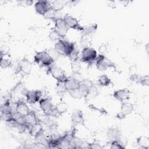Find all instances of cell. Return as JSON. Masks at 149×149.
I'll return each mask as SVG.
<instances>
[{
  "label": "cell",
  "instance_id": "f1b7e54d",
  "mask_svg": "<svg viewBox=\"0 0 149 149\" xmlns=\"http://www.w3.org/2000/svg\"><path fill=\"white\" fill-rule=\"evenodd\" d=\"M97 28H98V25L96 23L87 25L83 27V33L84 34L92 35L93 34H94L95 33V31L97 30Z\"/></svg>",
  "mask_w": 149,
  "mask_h": 149
},
{
  "label": "cell",
  "instance_id": "ba28073f",
  "mask_svg": "<svg viewBox=\"0 0 149 149\" xmlns=\"http://www.w3.org/2000/svg\"><path fill=\"white\" fill-rule=\"evenodd\" d=\"M32 68L33 65L31 62L24 57L18 62L15 73L27 76L31 73Z\"/></svg>",
  "mask_w": 149,
  "mask_h": 149
},
{
  "label": "cell",
  "instance_id": "83f0119b",
  "mask_svg": "<svg viewBox=\"0 0 149 149\" xmlns=\"http://www.w3.org/2000/svg\"><path fill=\"white\" fill-rule=\"evenodd\" d=\"M55 91L59 96L62 97L63 95H64V94L66 92H68L65 86V82L57 81L55 86Z\"/></svg>",
  "mask_w": 149,
  "mask_h": 149
},
{
  "label": "cell",
  "instance_id": "74e56055",
  "mask_svg": "<svg viewBox=\"0 0 149 149\" xmlns=\"http://www.w3.org/2000/svg\"><path fill=\"white\" fill-rule=\"evenodd\" d=\"M47 51L48 52L49 55L51 56V58L54 59V61L55 62L59 58V57L61 56V55L57 52V51L54 49V48H50L48 50H47Z\"/></svg>",
  "mask_w": 149,
  "mask_h": 149
},
{
  "label": "cell",
  "instance_id": "f35d334b",
  "mask_svg": "<svg viewBox=\"0 0 149 149\" xmlns=\"http://www.w3.org/2000/svg\"><path fill=\"white\" fill-rule=\"evenodd\" d=\"M98 94V91L97 88L95 87V85L92 86L88 90V96H91V97H96Z\"/></svg>",
  "mask_w": 149,
  "mask_h": 149
},
{
  "label": "cell",
  "instance_id": "f546056e",
  "mask_svg": "<svg viewBox=\"0 0 149 149\" xmlns=\"http://www.w3.org/2000/svg\"><path fill=\"white\" fill-rule=\"evenodd\" d=\"M66 2L61 1H56L52 2V8L54 9L56 12H58L61 10L65 6Z\"/></svg>",
  "mask_w": 149,
  "mask_h": 149
},
{
  "label": "cell",
  "instance_id": "2e32d148",
  "mask_svg": "<svg viewBox=\"0 0 149 149\" xmlns=\"http://www.w3.org/2000/svg\"><path fill=\"white\" fill-rule=\"evenodd\" d=\"M71 121L73 125H83L84 121L83 112L78 109H74L71 115Z\"/></svg>",
  "mask_w": 149,
  "mask_h": 149
},
{
  "label": "cell",
  "instance_id": "ffe728a7",
  "mask_svg": "<svg viewBox=\"0 0 149 149\" xmlns=\"http://www.w3.org/2000/svg\"><path fill=\"white\" fill-rule=\"evenodd\" d=\"M65 84L68 92L78 89L80 87V82L76 81L72 77H68L65 81Z\"/></svg>",
  "mask_w": 149,
  "mask_h": 149
},
{
  "label": "cell",
  "instance_id": "d590c367",
  "mask_svg": "<svg viewBox=\"0 0 149 149\" xmlns=\"http://www.w3.org/2000/svg\"><path fill=\"white\" fill-rule=\"evenodd\" d=\"M56 13L57 12H56L52 8L50 10H49L47 13H45V15L43 16V17L45 19H52V20H54L55 18H56Z\"/></svg>",
  "mask_w": 149,
  "mask_h": 149
},
{
  "label": "cell",
  "instance_id": "5b68a950",
  "mask_svg": "<svg viewBox=\"0 0 149 149\" xmlns=\"http://www.w3.org/2000/svg\"><path fill=\"white\" fill-rule=\"evenodd\" d=\"M38 102L40 107L44 115L54 116L55 118L58 116L55 111V106L53 105L51 99L49 98H43Z\"/></svg>",
  "mask_w": 149,
  "mask_h": 149
},
{
  "label": "cell",
  "instance_id": "5bb4252c",
  "mask_svg": "<svg viewBox=\"0 0 149 149\" xmlns=\"http://www.w3.org/2000/svg\"><path fill=\"white\" fill-rule=\"evenodd\" d=\"M130 95V90L127 88H124L114 91L112 95L115 99L122 102L129 100Z\"/></svg>",
  "mask_w": 149,
  "mask_h": 149
},
{
  "label": "cell",
  "instance_id": "7bdbcfd3",
  "mask_svg": "<svg viewBox=\"0 0 149 149\" xmlns=\"http://www.w3.org/2000/svg\"><path fill=\"white\" fill-rule=\"evenodd\" d=\"M33 3V1H32L26 0V1H18V5L19 6H26V7L29 6H31Z\"/></svg>",
  "mask_w": 149,
  "mask_h": 149
},
{
  "label": "cell",
  "instance_id": "30bf717a",
  "mask_svg": "<svg viewBox=\"0 0 149 149\" xmlns=\"http://www.w3.org/2000/svg\"><path fill=\"white\" fill-rule=\"evenodd\" d=\"M36 12L42 16L49 10L52 9V2L48 1H38L34 5Z\"/></svg>",
  "mask_w": 149,
  "mask_h": 149
},
{
  "label": "cell",
  "instance_id": "9a60e30c",
  "mask_svg": "<svg viewBox=\"0 0 149 149\" xmlns=\"http://www.w3.org/2000/svg\"><path fill=\"white\" fill-rule=\"evenodd\" d=\"M15 103V112L17 113L26 116L30 111V109H29L27 102H25L23 98H20Z\"/></svg>",
  "mask_w": 149,
  "mask_h": 149
},
{
  "label": "cell",
  "instance_id": "d6986e66",
  "mask_svg": "<svg viewBox=\"0 0 149 149\" xmlns=\"http://www.w3.org/2000/svg\"><path fill=\"white\" fill-rule=\"evenodd\" d=\"M13 112V110L12 105L11 104V100L10 99H7L1 107V115H12Z\"/></svg>",
  "mask_w": 149,
  "mask_h": 149
},
{
  "label": "cell",
  "instance_id": "9c48e42d",
  "mask_svg": "<svg viewBox=\"0 0 149 149\" xmlns=\"http://www.w3.org/2000/svg\"><path fill=\"white\" fill-rule=\"evenodd\" d=\"M134 105L133 104L129 102L123 101L122 102L120 111L116 115L115 117L119 120L124 119L127 115L132 113Z\"/></svg>",
  "mask_w": 149,
  "mask_h": 149
},
{
  "label": "cell",
  "instance_id": "4fadbf2b",
  "mask_svg": "<svg viewBox=\"0 0 149 149\" xmlns=\"http://www.w3.org/2000/svg\"><path fill=\"white\" fill-rule=\"evenodd\" d=\"M54 28L63 37H65L66 34L69 30V27L66 25L63 17H56L54 20Z\"/></svg>",
  "mask_w": 149,
  "mask_h": 149
},
{
  "label": "cell",
  "instance_id": "4dcf8cb0",
  "mask_svg": "<svg viewBox=\"0 0 149 149\" xmlns=\"http://www.w3.org/2000/svg\"><path fill=\"white\" fill-rule=\"evenodd\" d=\"M137 84H141L144 86H149V76L148 74L146 75H140L138 78V80L137 82Z\"/></svg>",
  "mask_w": 149,
  "mask_h": 149
},
{
  "label": "cell",
  "instance_id": "484cf974",
  "mask_svg": "<svg viewBox=\"0 0 149 149\" xmlns=\"http://www.w3.org/2000/svg\"><path fill=\"white\" fill-rule=\"evenodd\" d=\"M48 37L51 41H56V42H58V41L65 38V37H63L54 27L49 32Z\"/></svg>",
  "mask_w": 149,
  "mask_h": 149
},
{
  "label": "cell",
  "instance_id": "4316f807",
  "mask_svg": "<svg viewBox=\"0 0 149 149\" xmlns=\"http://www.w3.org/2000/svg\"><path fill=\"white\" fill-rule=\"evenodd\" d=\"M111 79L106 74H102L98 79V83L101 87H107L111 84Z\"/></svg>",
  "mask_w": 149,
  "mask_h": 149
},
{
  "label": "cell",
  "instance_id": "7c38bea8",
  "mask_svg": "<svg viewBox=\"0 0 149 149\" xmlns=\"http://www.w3.org/2000/svg\"><path fill=\"white\" fill-rule=\"evenodd\" d=\"M42 92L40 90H28L26 95V102L30 104H34L42 98Z\"/></svg>",
  "mask_w": 149,
  "mask_h": 149
},
{
  "label": "cell",
  "instance_id": "cb8c5ba5",
  "mask_svg": "<svg viewBox=\"0 0 149 149\" xmlns=\"http://www.w3.org/2000/svg\"><path fill=\"white\" fill-rule=\"evenodd\" d=\"M136 142L140 148L148 149L149 148V138L146 136H141L138 137Z\"/></svg>",
  "mask_w": 149,
  "mask_h": 149
},
{
  "label": "cell",
  "instance_id": "3957f363",
  "mask_svg": "<svg viewBox=\"0 0 149 149\" xmlns=\"http://www.w3.org/2000/svg\"><path fill=\"white\" fill-rule=\"evenodd\" d=\"M95 62L97 69L100 71H104L110 68H113L115 70H117L116 65L107 58L104 54L98 55Z\"/></svg>",
  "mask_w": 149,
  "mask_h": 149
},
{
  "label": "cell",
  "instance_id": "ab89813d",
  "mask_svg": "<svg viewBox=\"0 0 149 149\" xmlns=\"http://www.w3.org/2000/svg\"><path fill=\"white\" fill-rule=\"evenodd\" d=\"M87 148H91V149H100V148H102V147L101 146V144L95 141L91 143L87 144Z\"/></svg>",
  "mask_w": 149,
  "mask_h": 149
},
{
  "label": "cell",
  "instance_id": "d4e9b609",
  "mask_svg": "<svg viewBox=\"0 0 149 149\" xmlns=\"http://www.w3.org/2000/svg\"><path fill=\"white\" fill-rule=\"evenodd\" d=\"M26 118V123L30 124V125H34L38 122L40 121L39 118L36 115L35 112L32 111L30 110V111L25 116Z\"/></svg>",
  "mask_w": 149,
  "mask_h": 149
},
{
  "label": "cell",
  "instance_id": "603a6c76",
  "mask_svg": "<svg viewBox=\"0 0 149 149\" xmlns=\"http://www.w3.org/2000/svg\"><path fill=\"white\" fill-rule=\"evenodd\" d=\"M68 104L64 101H60L55 105V109L58 116L62 115L66 113L68 111Z\"/></svg>",
  "mask_w": 149,
  "mask_h": 149
},
{
  "label": "cell",
  "instance_id": "8d00e7d4",
  "mask_svg": "<svg viewBox=\"0 0 149 149\" xmlns=\"http://www.w3.org/2000/svg\"><path fill=\"white\" fill-rule=\"evenodd\" d=\"M80 69H81V65L79 61L71 62V69L72 70V73L79 72Z\"/></svg>",
  "mask_w": 149,
  "mask_h": 149
},
{
  "label": "cell",
  "instance_id": "277c9868",
  "mask_svg": "<svg viewBox=\"0 0 149 149\" xmlns=\"http://www.w3.org/2000/svg\"><path fill=\"white\" fill-rule=\"evenodd\" d=\"M97 57V52L95 49L92 47L84 48L81 50L80 61L83 62L91 65Z\"/></svg>",
  "mask_w": 149,
  "mask_h": 149
},
{
  "label": "cell",
  "instance_id": "8992f818",
  "mask_svg": "<svg viewBox=\"0 0 149 149\" xmlns=\"http://www.w3.org/2000/svg\"><path fill=\"white\" fill-rule=\"evenodd\" d=\"M28 90L25 87L24 83L20 81L16 83V84L11 89L9 92V99L17 98V101L20 98H22L21 96L26 97V95Z\"/></svg>",
  "mask_w": 149,
  "mask_h": 149
},
{
  "label": "cell",
  "instance_id": "1f68e13d",
  "mask_svg": "<svg viewBox=\"0 0 149 149\" xmlns=\"http://www.w3.org/2000/svg\"><path fill=\"white\" fill-rule=\"evenodd\" d=\"M68 58L71 60V62L79 61V51L76 47H75L73 50L69 54Z\"/></svg>",
  "mask_w": 149,
  "mask_h": 149
},
{
  "label": "cell",
  "instance_id": "7a4b0ae2",
  "mask_svg": "<svg viewBox=\"0 0 149 149\" xmlns=\"http://www.w3.org/2000/svg\"><path fill=\"white\" fill-rule=\"evenodd\" d=\"M34 61L40 66L47 68L51 66L55 62L47 51L36 52L34 57Z\"/></svg>",
  "mask_w": 149,
  "mask_h": 149
},
{
  "label": "cell",
  "instance_id": "7402d4cb",
  "mask_svg": "<svg viewBox=\"0 0 149 149\" xmlns=\"http://www.w3.org/2000/svg\"><path fill=\"white\" fill-rule=\"evenodd\" d=\"M43 130H44V129H43V127H42V124L40 120L39 122H38L36 124L32 125L29 134H30L31 136L36 138Z\"/></svg>",
  "mask_w": 149,
  "mask_h": 149
},
{
  "label": "cell",
  "instance_id": "e575fe53",
  "mask_svg": "<svg viewBox=\"0 0 149 149\" xmlns=\"http://www.w3.org/2000/svg\"><path fill=\"white\" fill-rule=\"evenodd\" d=\"M68 93H69V95L74 99H80L81 98H83V95L82 93L80 90V88L74 90H72V91H68Z\"/></svg>",
  "mask_w": 149,
  "mask_h": 149
},
{
  "label": "cell",
  "instance_id": "8fae6325",
  "mask_svg": "<svg viewBox=\"0 0 149 149\" xmlns=\"http://www.w3.org/2000/svg\"><path fill=\"white\" fill-rule=\"evenodd\" d=\"M63 19L65 22L66 25L69 27V29H72L73 30H76L83 32V27L80 24L79 21L76 18L71 15H66L63 17Z\"/></svg>",
  "mask_w": 149,
  "mask_h": 149
},
{
  "label": "cell",
  "instance_id": "6da1fadb",
  "mask_svg": "<svg viewBox=\"0 0 149 149\" xmlns=\"http://www.w3.org/2000/svg\"><path fill=\"white\" fill-rule=\"evenodd\" d=\"M75 47L76 45L74 42L62 39L55 43L54 49L61 56L68 57Z\"/></svg>",
  "mask_w": 149,
  "mask_h": 149
},
{
  "label": "cell",
  "instance_id": "e0dca14e",
  "mask_svg": "<svg viewBox=\"0 0 149 149\" xmlns=\"http://www.w3.org/2000/svg\"><path fill=\"white\" fill-rule=\"evenodd\" d=\"M94 85V83L90 79H83L81 81H80L79 88L82 93L83 97L86 98L88 97V90Z\"/></svg>",
  "mask_w": 149,
  "mask_h": 149
},
{
  "label": "cell",
  "instance_id": "836d02e7",
  "mask_svg": "<svg viewBox=\"0 0 149 149\" xmlns=\"http://www.w3.org/2000/svg\"><path fill=\"white\" fill-rule=\"evenodd\" d=\"M12 62L10 60L3 58V56H1L0 65L1 67L3 69H6L9 68L12 66Z\"/></svg>",
  "mask_w": 149,
  "mask_h": 149
},
{
  "label": "cell",
  "instance_id": "60d3db41",
  "mask_svg": "<svg viewBox=\"0 0 149 149\" xmlns=\"http://www.w3.org/2000/svg\"><path fill=\"white\" fill-rule=\"evenodd\" d=\"M73 79H74V80H76V81L80 82L83 79L82 77V76L81 74V73L79 72H73L72 73V75L71 76Z\"/></svg>",
  "mask_w": 149,
  "mask_h": 149
},
{
  "label": "cell",
  "instance_id": "ac0fdd59",
  "mask_svg": "<svg viewBox=\"0 0 149 149\" xmlns=\"http://www.w3.org/2000/svg\"><path fill=\"white\" fill-rule=\"evenodd\" d=\"M107 137L110 140H120L122 133L120 129L116 127H111L107 129Z\"/></svg>",
  "mask_w": 149,
  "mask_h": 149
},
{
  "label": "cell",
  "instance_id": "d6a6232c",
  "mask_svg": "<svg viewBox=\"0 0 149 149\" xmlns=\"http://www.w3.org/2000/svg\"><path fill=\"white\" fill-rule=\"evenodd\" d=\"M110 148L113 149H121L125 148V146L120 142V140H112L110 141Z\"/></svg>",
  "mask_w": 149,
  "mask_h": 149
},
{
  "label": "cell",
  "instance_id": "44dd1931",
  "mask_svg": "<svg viewBox=\"0 0 149 149\" xmlns=\"http://www.w3.org/2000/svg\"><path fill=\"white\" fill-rule=\"evenodd\" d=\"M92 41L93 38L91 35L83 33L80 40V46L82 47V48L86 47H91Z\"/></svg>",
  "mask_w": 149,
  "mask_h": 149
},
{
  "label": "cell",
  "instance_id": "52a82bcc",
  "mask_svg": "<svg viewBox=\"0 0 149 149\" xmlns=\"http://www.w3.org/2000/svg\"><path fill=\"white\" fill-rule=\"evenodd\" d=\"M48 73L56 80L57 81L65 82L68 77L66 76L65 72L61 68L53 64L51 66L47 68Z\"/></svg>",
  "mask_w": 149,
  "mask_h": 149
},
{
  "label": "cell",
  "instance_id": "b9f144b4",
  "mask_svg": "<svg viewBox=\"0 0 149 149\" xmlns=\"http://www.w3.org/2000/svg\"><path fill=\"white\" fill-rule=\"evenodd\" d=\"M34 147L33 148H48V146L47 144L45 143H42V142H40V141H37L36 143L34 144Z\"/></svg>",
  "mask_w": 149,
  "mask_h": 149
}]
</instances>
